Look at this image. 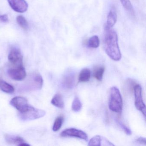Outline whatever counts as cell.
Masks as SVG:
<instances>
[{
  "label": "cell",
  "instance_id": "cell-1",
  "mask_svg": "<svg viewBox=\"0 0 146 146\" xmlns=\"http://www.w3.org/2000/svg\"><path fill=\"white\" fill-rule=\"evenodd\" d=\"M104 47L108 56L114 61H119L121 54L118 42L116 31L105 25L104 28Z\"/></svg>",
  "mask_w": 146,
  "mask_h": 146
},
{
  "label": "cell",
  "instance_id": "cell-2",
  "mask_svg": "<svg viewBox=\"0 0 146 146\" xmlns=\"http://www.w3.org/2000/svg\"><path fill=\"white\" fill-rule=\"evenodd\" d=\"M123 99L119 90L116 87H111L109 92V109L114 112L120 113L123 109Z\"/></svg>",
  "mask_w": 146,
  "mask_h": 146
},
{
  "label": "cell",
  "instance_id": "cell-3",
  "mask_svg": "<svg viewBox=\"0 0 146 146\" xmlns=\"http://www.w3.org/2000/svg\"><path fill=\"white\" fill-rule=\"evenodd\" d=\"M45 114L46 112L43 110L35 108L30 106L29 109L25 111L19 113V117L22 120L29 121L42 117Z\"/></svg>",
  "mask_w": 146,
  "mask_h": 146
},
{
  "label": "cell",
  "instance_id": "cell-4",
  "mask_svg": "<svg viewBox=\"0 0 146 146\" xmlns=\"http://www.w3.org/2000/svg\"><path fill=\"white\" fill-rule=\"evenodd\" d=\"M135 96V105L136 108L146 117V106L143 102L142 95V88L140 85L136 84L133 88Z\"/></svg>",
  "mask_w": 146,
  "mask_h": 146
},
{
  "label": "cell",
  "instance_id": "cell-5",
  "mask_svg": "<svg viewBox=\"0 0 146 146\" xmlns=\"http://www.w3.org/2000/svg\"><path fill=\"white\" fill-rule=\"evenodd\" d=\"M61 137H75L88 141V135L84 131L74 128H70L64 130L60 134Z\"/></svg>",
  "mask_w": 146,
  "mask_h": 146
},
{
  "label": "cell",
  "instance_id": "cell-6",
  "mask_svg": "<svg viewBox=\"0 0 146 146\" xmlns=\"http://www.w3.org/2000/svg\"><path fill=\"white\" fill-rule=\"evenodd\" d=\"M8 59L11 64L17 66L23 65V54L21 50L17 47H13L11 48L8 54Z\"/></svg>",
  "mask_w": 146,
  "mask_h": 146
},
{
  "label": "cell",
  "instance_id": "cell-7",
  "mask_svg": "<svg viewBox=\"0 0 146 146\" xmlns=\"http://www.w3.org/2000/svg\"><path fill=\"white\" fill-rule=\"evenodd\" d=\"M10 103L19 113L25 111L30 106V105L28 103V100L22 96H16L14 97L11 101Z\"/></svg>",
  "mask_w": 146,
  "mask_h": 146
},
{
  "label": "cell",
  "instance_id": "cell-8",
  "mask_svg": "<svg viewBox=\"0 0 146 146\" xmlns=\"http://www.w3.org/2000/svg\"><path fill=\"white\" fill-rule=\"evenodd\" d=\"M8 75L13 80L17 81L23 80L26 77V72L23 65L17 66V68L8 70Z\"/></svg>",
  "mask_w": 146,
  "mask_h": 146
},
{
  "label": "cell",
  "instance_id": "cell-9",
  "mask_svg": "<svg viewBox=\"0 0 146 146\" xmlns=\"http://www.w3.org/2000/svg\"><path fill=\"white\" fill-rule=\"evenodd\" d=\"M12 9L19 13H23L28 10V5L25 0H7Z\"/></svg>",
  "mask_w": 146,
  "mask_h": 146
},
{
  "label": "cell",
  "instance_id": "cell-10",
  "mask_svg": "<svg viewBox=\"0 0 146 146\" xmlns=\"http://www.w3.org/2000/svg\"><path fill=\"white\" fill-rule=\"evenodd\" d=\"M5 137L7 142L10 144H16L19 146H30L29 144L27 143L21 137L6 134Z\"/></svg>",
  "mask_w": 146,
  "mask_h": 146
},
{
  "label": "cell",
  "instance_id": "cell-11",
  "mask_svg": "<svg viewBox=\"0 0 146 146\" xmlns=\"http://www.w3.org/2000/svg\"><path fill=\"white\" fill-rule=\"evenodd\" d=\"M102 143H104L103 145L114 146V144L109 141L105 137L100 135H96L92 137L89 141L88 146H100L102 145Z\"/></svg>",
  "mask_w": 146,
  "mask_h": 146
},
{
  "label": "cell",
  "instance_id": "cell-12",
  "mask_svg": "<svg viewBox=\"0 0 146 146\" xmlns=\"http://www.w3.org/2000/svg\"><path fill=\"white\" fill-rule=\"evenodd\" d=\"M117 19V10L115 7L112 6L111 7L108 14L107 22L105 25L110 28H113L116 24Z\"/></svg>",
  "mask_w": 146,
  "mask_h": 146
},
{
  "label": "cell",
  "instance_id": "cell-13",
  "mask_svg": "<svg viewBox=\"0 0 146 146\" xmlns=\"http://www.w3.org/2000/svg\"><path fill=\"white\" fill-rule=\"evenodd\" d=\"M75 84V76L72 73H68L64 77L63 85L66 89H70L74 87Z\"/></svg>",
  "mask_w": 146,
  "mask_h": 146
},
{
  "label": "cell",
  "instance_id": "cell-14",
  "mask_svg": "<svg viewBox=\"0 0 146 146\" xmlns=\"http://www.w3.org/2000/svg\"><path fill=\"white\" fill-rule=\"evenodd\" d=\"M121 4L125 10L129 15L133 19L135 18V13L133 6L131 5L130 0H119Z\"/></svg>",
  "mask_w": 146,
  "mask_h": 146
},
{
  "label": "cell",
  "instance_id": "cell-15",
  "mask_svg": "<svg viewBox=\"0 0 146 146\" xmlns=\"http://www.w3.org/2000/svg\"><path fill=\"white\" fill-rule=\"evenodd\" d=\"M91 76L90 70L88 68H84L80 72L78 77L79 82H86L89 81Z\"/></svg>",
  "mask_w": 146,
  "mask_h": 146
},
{
  "label": "cell",
  "instance_id": "cell-16",
  "mask_svg": "<svg viewBox=\"0 0 146 146\" xmlns=\"http://www.w3.org/2000/svg\"><path fill=\"white\" fill-rule=\"evenodd\" d=\"M51 103L54 106L59 108H63L64 107V103L63 97L60 94H56L51 100Z\"/></svg>",
  "mask_w": 146,
  "mask_h": 146
},
{
  "label": "cell",
  "instance_id": "cell-17",
  "mask_svg": "<svg viewBox=\"0 0 146 146\" xmlns=\"http://www.w3.org/2000/svg\"><path fill=\"white\" fill-rule=\"evenodd\" d=\"M0 89L7 94H12L15 91V89L12 85L3 80H0Z\"/></svg>",
  "mask_w": 146,
  "mask_h": 146
},
{
  "label": "cell",
  "instance_id": "cell-18",
  "mask_svg": "<svg viewBox=\"0 0 146 146\" xmlns=\"http://www.w3.org/2000/svg\"><path fill=\"white\" fill-rule=\"evenodd\" d=\"M100 44V40L97 36L94 35L90 37L87 42L88 47L90 48H96L99 47Z\"/></svg>",
  "mask_w": 146,
  "mask_h": 146
},
{
  "label": "cell",
  "instance_id": "cell-19",
  "mask_svg": "<svg viewBox=\"0 0 146 146\" xmlns=\"http://www.w3.org/2000/svg\"><path fill=\"white\" fill-rule=\"evenodd\" d=\"M105 67L98 66L94 70L93 76L98 81H101L103 78V74L105 72Z\"/></svg>",
  "mask_w": 146,
  "mask_h": 146
},
{
  "label": "cell",
  "instance_id": "cell-20",
  "mask_svg": "<svg viewBox=\"0 0 146 146\" xmlns=\"http://www.w3.org/2000/svg\"><path fill=\"white\" fill-rule=\"evenodd\" d=\"M82 107V104L80 99L77 96H76L72 102V109L73 111L77 112L81 111Z\"/></svg>",
  "mask_w": 146,
  "mask_h": 146
},
{
  "label": "cell",
  "instance_id": "cell-21",
  "mask_svg": "<svg viewBox=\"0 0 146 146\" xmlns=\"http://www.w3.org/2000/svg\"><path fill=\"white\" fill-rule=\"evenodd\" d=\"M17 22L19 25L25 30H27L29 29V23L26 19L23 16H18L17 17Z\"/></svg>",
  "mask_w": 146,
  "mask_h": 146
},
{
  "label": "cell",
  "instance_id": "cell-22",
  "mask_svg": "<svg viewBox=\"0 0 146 146\" xmlns=\"http://www.w3.org/2000/svg\"><path fill=\"white\" fill-rule=\"evenodd\" d=\"M64 121V118L63 116H60L56 118L53 125V131H57L59 130L62 126Z\"/></svg>",
  "mask_w": 146,
  "mask_h": 146
},
{
  "label": "cell",
  "instance_id": "cell-23",
  "mask_svg": "<svg viewBox=\"0 0 146 146\" xmlns=\"http://www.w3.org/2000/svg\"><path fill=\"white\" fill-rule=\"evenodd\" d=\"M34 85L37 89H41L42 88L43 84V80L42 77L40 74H36L33 79Z\"/></svg>",
  "mask_w": 146,
  "mask_h": 146
},
{
  "label": "cell",
  "instance_id": "cell-24",
  "mask_svg": "<svg viewBox=\"0 0 146 146\" xmlns=\"http://www.w3.org/2000/svg\"><path fill=\"white\" fill-rule=\"evenodd\" d=\"M117 123L119 125L120 128L123 130L125 133H126L127 135H131L132 134V132H131V130L127 126H126L122 122H121V121L117 120Z\"/></svg>",
  "mask_w": 146,
  "mask_h": 146
},
{
  "label": "cell",
  "instance_id": "cell-25",
  "mask_svg": "<svg viewBox=\"0 0 146 146\" xmlns=\"http://www.w3.org/2000/svg\"><path fill=\"white\" fill-rule=\"evenodd\" d=\"M136 141L139 144H143V145H146V138H144V137H139V138L137 139Z\"/></svg>",
  "mask_w": 146,
  "mask_h": 146
},
{
  "label": "cell",
  "instance_id": "cell-26",
  "mask_svg": "<svg viewBox=\"0 0 146 146\" xmlns=\"http://www.w3.org/2000/svg\"><path fill=\"white\" fill-rule=\"evenodd\" d=\"M0 21L4 23H7L8 21V16L6 14H4V15L0 16Z\"/></svg>",
  "mask_w": 146,
  "mask_h": 146
}]
</instances>
